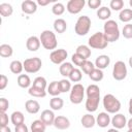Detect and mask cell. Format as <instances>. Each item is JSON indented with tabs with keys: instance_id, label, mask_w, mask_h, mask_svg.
<instances>
[{
	"instance_id": "ffe728a7",
	"label": "cell",
	"mask_w": 132,
	"mask_h": 132,
	"mask_svg": "<svg viewBox=\"0 0 132 132\" xmlns=\"http://www.w3.org/2000/svg\"><path fill=\"white\" fill-rule=\"evenodd\" d=\"M80 123L82 125V127L89 129V128H92L94 127V125L96 124V119L94 118L93 114L91 113H87V114H84L80 119Z\"/></svg>"
},
{
	"instance_id": "484cf974",
	"label": "cell",
	"mask_w": 132,
	"mask_h": 132,
	"mask_svg": "<svg viewBox=\"0 0 132 132\" xmlns=\"http://www.w3.org/2000/svg\"><path fill=\"white\" fill-rule=\"evenodd\" d=\"M47 93L50 95H52L53 97H57L59 96V94L61 93V89H60V84L59 81H52L48 86H47Z\"/></svg>"
},
{
	"instance_id": "7c38bea8",
	"label": "cell",
	"mask_w": 132,
	"mask_h": 132,
	"mask_svg": "<svg viewBox=\"0 0 132 132\" xmlns=\"http://www.w3.org/2000/svg\"><path fill=\"white\" fill-rule=\"evenodd\" d=\"M111 125L116 129H122L127 126V119L123 113H116L111 119Z\"/></svg>"
},
{
	"instance_id": "f5cc1de1",
	"label": "cell",
	"mask_w": 132,
	"mask_h": 132,
	"mask_svg": "<svg viewBox=\"0 0 132 132\" xmlns=\"http://www.w3.org/2000/svg\"><path fill=\"white\" fill-rule=\"evenodd\" d=\"M128 111H129V113L132 116V98L129 100V108H128Z\"/></svg>"
},
{
	"instance_id": "f6af8a7d",
	"label": "cell",
	"mask_w": 132,
	"mask_h": 132,
	"mask_svg": "<svg viewBox=\"0 0 132 132\" xmlns=\"http://www.w3.org/2000/svg\"><path fill=\"white\" fill-rule=\"evenodd\" d=\"M9 107V102L5 98H0V112H6Z\"/></svg>"
},
{
	"instance_id": "5bb4252c",
	"label": "cell",
	"mask_w": 132,
	"mask_h": 132,
	"mask_svg": "<svg viewBox=\"0 0 132 132\" xmlns=\"http://www.w3.org/2000/svg\"><path fill=\"white\" fill-rule=\"evenodd\" d=\"M40 45H41V42H40L39 37H37V36H30L26 41V47L30 52L38 51Z\"/></svg>"
},
{
	"instance_id": "9c48e42d",
	"label": "cell",
	"mask_w": 132,
	"mask_h": 132,
	"mask_svg": "<svg viewBox=\"0 0 132 132\" xmlns=\"http://www.w3.org/2000/svg\"><path fill=\"white\" fill-rule=\"evenodd\" d=\"M67 56H68V53H67L66 50H64V48H58V50L53 51L50 54V60L54 64H57V65L60 64L61 65L62 63L65 62Z\"/></svg>"
},
{
	"instance_id": "d4e9b609",
	"label": "cell",
	"mask_w": 132,
	"mask_h": 132,
	"mask_svg": "<svg viewBox=\"0 0 132 132\" xmlns=\"http://www.w3.org/2000/svg\"><path fill=\"white\" fill-rule=\"evenodd\" d=\"M16 81H18L19 87H21V88H23V89L30 88V87H31V84H32V82H31V79H30V77H29V75H27V74H20V75L18 76Z\"/></svg>"
},
{
	"instance_id": "30bf717a",
	"label": "cell",
	"mask_w": 132,
	"mask_h": 132,
	"mask_svg": "<svg viewBox=\"0 0 132 132\" xmlns=\"http://www.w3.org/2000/svg\"><path fill=\"white\" fill-rule=\"evenodd\" d=\"M86 2L85 0H69L66 5V9L71 14H77L84 8Z\"/></svg>"
},
{
	"instance_id": "8992f818",
	"label": "cell",
	"mask_w": 132,
	"mask_h": 132,
	"mask_svg": "<svg viewBox=\"0 0 132 132\" xmlns=\"http://www.w3.org/2000/svg\"><path fill=\"white\" fill-rule=\"evenodd\" d=\"M85 88L82 85L80 84H75L74 86H72L71 91H70V95H69V99L70 102L73 104H79L82 102L84 96H85Z\"/></svg>"
},
{
	"instance_id": "7bdbcfd3",
	"label": "cell",
	"mask_w": 132,
	"mask_h": 132,
	"mask_svg": "<svg viewBox=\"0 0 132 132\" xmlns=\"http://www.w3.org/2000/svg\"><path fill=\"white\" fill-rule=\"evenodd\" d=\"M31 130H45L46 126L41 120H35L31 123Z\"/></svg>"
},
{
	"instance_id": "277c9868",
	"label": "cell",
	"mask_w": 132,
	"mask_h": 132,
	"mask_svg": "<svg viewBox=\"0 0 132 132\" xmlns=\"http://www.w3.org/2000/svg\"><path fill=\"white\" fill-rule=\"evenodd\" d=\"M91 19L88 15H81L77 19L75 26H74V31L78 36H85L89 33L91 29Z\"/></svg>"
},
{
	"instance_id": "ee69618b",
	"label": "cell",
	"mask_w": 132,
	"mask_h": 132,
	"mask_svg": "<svg viewBox=\"0 0 132 132\" xmlns=\"http://www.w3.org/2000/svg\"><path fill=\"white\" fill-rule=\"evenodd\" d=\"M71 61H72V63L74 64V65H76V66H81L82 65V63L86 61L82 57H80L79 55H77L76 53L75 54H73L72 55V57H71Z\"/></svg>"
},
{
	"instance_id": "11a10c76",
	"label": "cell",
	"mask_w": 132,
	"mask_h": 132,
	"mask_svg": "<svg viewBox=\"0 0 132 132\" xmlns=\"http://www.w3.org/2000/svg\"><path fill=\"white\" fill-rule=\"evenodd\" d=\"M107 132H119V130L116 129V128H111V129H108Z\"/></svg>"
},
{
	"instance_id": "c3c4849f",
	"label": "cell",
	"mask_w": 132,
	"mask_h": 132,
	"mask_svg": "<svg viewBox=\"0 0 132 132\" xmlns=\"http://www.w3.org/2000/svg\"><path fill=\"white\" fill-rule=\"evenodd\" d=\"M7 85H8V77L4 74H1V76H0V90H4Z\"/></svg>"
},
{
	"instance_id": "74e56055",
	"label": "cell",
	"mask_w": 132,
	"mask_h": 132,
	"mask_svg": "<svg viewBox=\"0 0 132 132\" xmlns=\"http://www.w3.org/2000/svg\"><path fill=\"white\" fill-rule=\"evenodd\" d=\"M96 67H95V64L94 63H92L91 61H89V60H86L84 63H82V65L80 66V69H81V71L84 72V73H86V74H90L94 69H95Z\"/></svg>"
},
{
	"instance_id": "8d00e7d4",
	"label": "cell",
	"mask_w": 132,
	"mask_h": 132,
	"mask_svg": "<svg viewBox=\"0 0 132 132\" xmlns=\"http://www.w3.org/2000/svg\"><path fill=\"white\" fill-rule=\"evenodd\" d=\"M103 71L101 69H98V68H95L90 74H89V77L93 80V81H100L103 79Z\"/></svg>"
},
{
	"instance_id": "f546056e",
	"label": "cell",
	"mask_w": 132,
	"mask_h": 132,
	"mask_svg": "<svg viewBox=\"0 0 132 132\" xmlns=\"http://www.w3.org/2000/svg\"><path fill=\"white\" fill-rule=\"evenodd\" d=\"M32 87L37 88V89H40V90H44V91H45V90L47 89V82H46V79H45L43 76H37V77L33 80Z\"/></svg>"
},
{
	"instance_id": "6da1fadb",
	"label": "cell",
	"mask_w": 132,
	"mask_h": 132,
	"mask_svg": "<svg viewBox=\"0 0 132 132\" xmlns=\"http://www.w3.org/2000/svg\"><path fill=\"white\" fill-rule=\"evenodd\" d=\"M103 34L106 40L109 42H114L120 38V30L119 25L113 20H108L104 23L103 26Z\"/></svg>"
},
{
	"instance_id": "4316f807",
	"label": "cell",
	"mask_w": 132,
	"mask_h": 132,
	"mask_svg": "<svg viewBox=\"0 0 132 132\" xmlns=\"http://www.w3.org/2000/svg\"><path fill=\"white\" fill-rule=\"evenodd\" d=\"M110 15H111V10H110V8H108L106 6H102L97 10V16L99 20L108 21Z\"/></svg>"
},
{
	"instance_id": "680465c9",
	"label": "cell",
	"mask_w": 132,
	"mask_h": 132,
	"mask_svg": "<svg viewBox=\"0 0 132 132\" xmlns=\"http://www.w3.org/2000/svg\"><path fill=\"white\" fill-rule=\"evenodd\" d=\"M129 4H130V6L132 7V0H130V1H129Z\"/></svg>"
},
{
	"instance_id": "681fc988",
	"label": "cell",
	"mask_w": 132,
	"mask_h": 132,
	"mask_svg": "<svg viewBox=\"0 0 132 132\" xmlns=\"http://www.w3.org/2000/svg\"><path fill=\"white\" fill-rule=\"evenodd\" d=\"M14 132H29V129H28V127L25 124H22V125L15 126Z\"/></svg>"
},
{
	"instance_id": "d6986e66",
	"label": "cell",
	"mask_w": 132,
	"mask_h": 132,
	"mask_svg": "<svg viewBox=\"0 0 132 132\" xmlns=\"http://www.w3.org/2000/svg\"><path fill=\"white\" fill-rule=\"evenodd\" d=\"M25 108L27 110V112L31 113V114H35L39 111L40 109V104L38 101L36 100H33V99H30V100H27L26 103H25Z\"/></svg>"
},
{
	"instance_id": "91938a15",
	"label": "cell",
	"mask_w": 132,
	"mask_h": 132,
	"mask_svg": "<svg viewBox=\"0 0 132 132\" xmlns=\"http://www.w3.org/2000/svg\"><path fill=\"white\" fill-rule=\"evenodd\" d=\"M127 132H132V129H128V131Z\"/></svg>"
},
{
	"instance_id": "7a4b0ae2",
	"label": "cell",
	"mask_w": 132,
	"mask_h": 132,
	"mask_svg": "<svg viewBox=\"0 0 132 132\" xmlns=\"http://www.w3.org/2000/svg\"><path fill=\"white\" fill-rule=\"evenodd\" d=\"M41 45L45 48V50H56L57 45H58V41H57V37L56 34L51 31V30H44L41 32L40 36H39Z\"/></svg>"
},
{
	"instance_id": "3957f363",
	"label": "cell",
	"mask_w": 132,
	"mask_h": 132,
	"mask_svg": "<svg viewBox=\"0 0 132 132\" xmlns=\"http://www.w3.org/2000/svg\"><path fill=\"white\" fill-rule=\"evenodd\" d=\"M103 107L108 113H118V111L121 109V102L120 100L113 96L112 94H106L103 97Z\"/></svg>"
},
{
	"instance_id": "8fae6325",
	"label": "cell",
	"mask_w": 132,
	"mask_h": 132,
	"mask_svg": "<svg viewBox=\"0 0 132 132\" xmlns=\"http://www.w3.org/2000/svg\"><path fill=\"white\" fill-rule=\"evenodd\" d=\"M22 11L26 14H33L37 10V3L32 0H25L21 4Z\"/></svg>"
},
{
	"instance_id": "db71d44e",
	"label": "cell",
	"mask_w": 132,
	"mask_h": 132,
	"mask_svg": "<svg viewBox=\"0 0 132 132\" xmlns=\"http://www.w3.org/2000/svg\"><path fill=\"white\" fill-rule=\"evenodd\" d=\"M127 126H128V129H132V118L127 121Z\"/></svg>"
},
{
	"instance_id": "816d5d0a",
	"label": "cell",
	"mask_w": 132,
	"mask_h": 132,
	"mask_svg": "<svg viewBox=\"0 0 132 132\" xmlns=\"http://www.w3.org/2000/svg\"><path fill=\"white\" fill-rule=\"evenodd\" d=\"M0 132H11V129H10L8 126L0 127Z\"/></svg>"
},
{
	"instance_id": "ac0fdd59",
	"label": "cell",
	"mask_w": 132,
	"mask_h": 132,
	"mask_svg": "<svg viewBox=\"0 0 132 132\" xmlns=\"http://www.w3.org/2000/svg\"><path fill=\"white\" fill-rule=\"evenodd\" d=\"M110 63V58L107 55H100L95 60V67L98 69H105Z\"/></svg>"
},
{
	"instance_id": "44dd1931",
	"label": "cell",
	"mask_w": 132,
	"mask_h": 132,
	"mask_svg": "<svg viewBox=\"0 0 132 132\" xmlns=\"http://www.w3.org/2000/svg\"><path fill=\"white\" fill-rule=\"evenodd\" d=\"M10 121L14 125V127L19 126V125H22L25 122V116L23 114L22 111H19V110L13 111L11 113V116H10Z\"/></svg>"
},
{
	"instance_id": "603a6c76",
	"label": "cell",
	"mask_w": 132,
	"mask_h": 132,
	"mask_svg": "<svg viewBox=\"0 0 132 132\" xmlns=\"http://www.w3.org/2000/svg\"><path fill=\"white\" fill-rule=\"evenodd\" d=\"M73 69H74V67H73V65H72L70 62H64V63H62V64L60 65V67H59V72H60V74H61L62 76L68 77L69 74L71 73V71H72Z\"/></svg>"
},
{
	"instance_id": "9a60e30c",
	"label": "cell",
	"mask_w": 132,
	"mask_h": 132,
	"mask_svg": "<svg viewBox=\"0 0 132 132\" xmlns=\"http://www.w3.org/2000/svg\"><path fill=\"white\" fill-rule=\"evenodd\" d=\"M56 117H55V113L53 110L51 109H44L41 114H40V119L44 124L45 126H51V125H54V121H55Z\"/></svg>"
},
{
	"instance_id": "ab89813d",
	"label": "cell",
	"mask_w": 132,
	"mask_h": 132,
	"mask_svg": "<svg viewBox=\"0 0 132 132\" xmlns=\"http://www.w3.org/2000/svg\"><path fill=\"white\" fill-rule=\"evenodd\" d=\"M64 11H65V6L60 2L55 3L53 5V7H52V12L55 15H61V14L64 13Z\"/></svg>"
},
{
	"instance_id": "f1b7e54d",
	"label": "cell",
	"mask_w": 132,
	"mask_h": 132,
	"mask_svg": "<svg viewBox=\"0 0 132 132\" xmlns=\"http://www.w3.org/2000/svg\"><path fill=\"white\" fill-rule=\"evenodd\" d=\"M119 19L123 23H129L132 20V9L131 8H124L123 10H121L120 14H119Z\"/></svg>"
},
{
	"instance_id": "d590c367",
	"label": "cell",
	"mask_w": 132,
	"mask_h": 132,
	"mask_svg": "<svg viewBox=\"0 0 132 132\" xmlns=\"http://www.w3.org/2000/svg\"><path fill=\"white\" fill-rule=\"evenodd\" d=\"M28 93H29V95H31L33 97H36V98H43V97L46 96V91L40 90V89H37V88H34L32 86L29 88Z\"/></svg>"
},
{
	"instance_id": "2e32d148",
	"label": "cell",
	"mask_w": 132,
	"mask_h": 132,
	"mask_svg": "<svg viewBox=\"0 0 132 132\" xmlns=\"http://www.w3.org/2000/svg\"><path fill=\"white\" fill-rule=\"evenodd\" d=\"M99 101H100V97H87L86 104H85L86 109L89 112L96 111L99 105Z\"/></svg>"
},
{
	"instance_id": "ba28073f",
	"label": "cell",
	"mask_w": 132,
	"mask_h": 132,
	"mask_svg": "<svg viewBox=\"0 0 132 132\" xmlns=\"http://www.w3.org/2000/svg\"><path fill=\"white\" fill-rule=\"evenodd\" d=\"M127 66L123 61H118L114 63L112 68V77L116 80H123L127 76Z\"/></svg>"
},
{
	"instance_id": "e575fe53",
	"label": "cell",
	"mask_w": 132,
	"mask_h": 132,
	"mask_svg": "<svg viewBox=\"0 0 132 132\" xmlns=\"http://www.w3.org/2000/svg\"><path fill=\"white\" fill-rule=\"evenodd\" d=\"M68 77H69V80H70V81H72V82H78V81H80L81 78H82V72H81L80 69L74 68V69L71 71V73L69 74Z\"/></svg>"
},
{
	"instance_id": "1f68e13d",
	"label": "cell",
	"mask_w": 132,
	"mask_h": 132,
	"mask_svg": "<svg viewBox=\"0 0 132 132\" xmlns=\"http://www.w3.org/2000/svg\"><path fill=\"white\" fill-rule=\"evenodd\" d=\"M9 69H10V71H11L12 73H14V74H20V73L24 70V65H23V63H22L21 61L14 60V61H12V62L10 63Z\"/></svg>"
},
{
	"instance_id": "5b68a950",
	"label": "cell",
	"mask_w": 132,
	"mask_h": 132,
	"mask_svg": "<svg viewBox=\"0 0 132 132\" xmlns=\"http://www.w3.org/2000/svg\"><path fill=\"white\" fill-rule=\"evenodd\" d=\"M88 44L92 48L103 50L108 45V41L106 40V38L102 32H96L89 38Z\"/></svg>"
},
{
	"instance_id": "83f0119b",
	"label": "cell",
	"mask_w": 132,
	"mask_h": 132,
	"mask_svg": "<svg viewBox=\"0 0 132 132\" xmlns=\"http://www.w3.org/2000/svg\"><path fill=\"white\" fill-rule=\"evenodd\" d=\"M64 105V101L62 98H60L59 96L57 97H53L50 100V107L53 110H60Z\"/></svg>"
},
{
	"instance_id": "9f6ffc18",
	"label": "cell",
	"mask_w": 132,
	"mask_h": 132,
	"mask_svg": "<svg viewBox=\"0 0 132 132\" xmlns=\"http://www.w3.org/2000/svg\"><path fill=\"white\" fill-rule=\"evenodd\" d=\"M129 66L132 68V56L129 58Z\"/></svg>"
},
{
	"instance_id": "60d3db41",
	"label": "cell",
	"mask_w": 132,
	"mask_h": 132,
	"mask_svg": "<svg viewBox=\"0 0 132 132\" xmlns=\"http://www.w3.org/2000/svg\"><path fill=\"white\" fill-rule=\"evenodd\" d=\"M109 6L112 10L121 11L123 10V7H124V1L123 0H111L109 3Z\"/></svg>"
},
{
	"instance_id": "4dcf8cb0",
	"label": "cell",
	"mask_w": 132,
	"mask_h": 132,
	"mask_svg": "<svg viewBox=\"0 0 132 132\" xmlns=\"http://www.w3.org/2000/svg\"><path fill=\"white\" fill-rule=\"evenodd\" d=\"M86 94H87V97H100V89L97 85L92 84L88 86L86 90Z\"/></svg>"
},
{
	"instance_id": "52a82bcc",
	"label": "cell",
	"mask_w": 132,
	"mask_h": 132,
	"mask_svg": "<svg viewBox=\"0 0 132 132\" xmlns=\"http://www.w3.org/2000/svg\"><path fill=\"white\" fill-rule=\"evenodd\" d=\"M24 65V70L28 73H36L40 70L42 66V62L40 58L38 57H33V58H28L23 62Z\"/></svg>"
},
{
	"instance_id": "6f0895ef",
	"label": "cell",
	"mask_w": 132,
	"mask_h": 132,
	"mask_svg": "<svg viewBox=\"0 0 132 132\" xmlns=\"http://www.w3.org/2000/svg\"><path fill=\"white\" fill-rule=\"evenodd\" d=\"M31 132H45V130H31Z\"/></svg>"
},
{
	"instance_id": "7402d4cb",
	"label": "cell",
	"mask_w": 132,
	"mask_h": 132,
	"mask_svg": "<svg viewBox=\"0 0 132 132\" xmlns=\"http://www.w3.org/2000/svg\"><path fill=\"white\" fill-rule=\"evenodd\" d=\"M53 26H54V30L57 33H59V34L64 33L66 31V29H67V23H66V21L64 19H57V20H55Z\"/></svg>"
},
{
	"instance_id": "f907efd6",
	"label": "cell",
	"mask_w": 132,
	"mask_h": 132,
	"mask_svg": "<svg viewBox=\"0 0 132 132\" xmlns=\"http://www.w3.org/2000/svg\"><path fill=\"white\" fill-rule=\"evenodd\" d=\"M50 0H38L37 1V4L38 5H41V6H45V5H47V4H50Z\"/></svg>"
},
{
	"instance_id": "b9f144b4",
	"label": "cell",
	"mask_w": 132,
	"mask_h": 132,
	"mask_svg": "<svg viewBox=\"0 0 132 132\" xmlns=\"http://www.w3.org/2000/svg\"><path fill=\"white\" fill-rule=\"evenodd\" d=\"M122 34H123V36H124L125 38L131 39V38H132V24H130V23L126 24V25L123 27Z\"/></svg>"
},
{
	"instance_id": "f35d334b",
	"label": "cell",
	"mask_w": 132,
	"mask_h": 132,
	"mask_svg": "<svg viewBox=\"0 0 132 132\" xmlns=\"http://www.w3.org/2000/svg\"><path fill=\"white\" fill-rule=\"evenodd\" d=\"M59 84H60V89H61V93H66V92H69L71 91V81L69 79H66V78H63L61 80H59Z\"/></svg>"
},
{
	"instance_id": "4fadbf2b",
	"label": "cell",
	"mask_w": 132,
	"mask_h": 132,
	"mask_svg": "<svg viewBox=\"0 0 132 132\" xmlns=\"http://www.w3.org/2000/svg\"><path fill=\"white\" fill-rule=\"evenodd\" d=\"M54 126L56 129L65 130L70 127V121L68 118H66L64 116H58V117H56V119L54 121Z\"/></svg>"
},
{
	"instance_id": "836d02e7",
	"label": "cell",
	"mask_w": 132,
	"mask_h": 132,
	"mask_svg": "<svg viewBox=\"0 0 132 132\" xmlns=\"http://www.w3.org/2000/svg\"><path fill=\"white\" fill-rule=\"evenodd\" d=\"M13 54V50L9 44L3 43L0 45V56L2 58H9Z\"/></svg>"
},
{
	"instance_id": "bcb514c9",
	"label": "cell",
	"mask_w": 132,
	"mask_h": 132,
	"mask_svg": "<svg viewBox=\"0 0 132 132\" xmlns=\"http://www.w3.org/2000/svg\"><path fill=\"white\" fill-rule=\"evenodd\" d=\"M101 5V0H89L88 6L92 9H99Z\"/></svg>"
},
{
	"instance_id": "d6a6232c",
	"label": "cell",
	"mask_w": 132,
	"mask_h": 132,
	"mask_svg": "<svg viewBox=\"0 0 132 132\" xmlns=\"http://www.w3.org/2000/svg\"><path fill=\"white\" fill-rule=\"evenodd\" d=\"M13 12V8L9 3H1L0 4V14L4 18L10 16Z\"/></svg>"
},
{
	"instance_id": "cb8c5ba5",
	"label": "cell",
	"mask_w": 132,
	"mask_h": 132,
	"mask_svg": "<svg viewBox=\"0 0 132 132\" xmlns=\"http://www.w3.org/2000/svg\"><path fill=\"white\" fill-rule=\"evenodd\" d=\"M77 55H79L80 57H82L85 60H88V58H90L92 52H91V48L90 46L88 45H85V44H80L76 47V52H75Z\"/></svg>"
},
{
	"instance_id": "e0dca14e",
	"label": "cell",
	"mask_w": 132,
	"mask_h": 132,
	"mask_svg": "<svg viewBox=\"0 0 132 132\" xmlns=\"http://www.w3.org/2000/svg\"><path fill=\"white\" fill-rule=\"evenodd\" d=\"M111 122L108 112H100L96 118V124L101 128H106Z\"/></svg>"
},
{
	"instance_id": "7dc6e473",
	"label": "cell",
	"mask_w": 132,
	"mask_h": 132,
	"mask_svg": "<svg viewBox=\"0 0 132 132\" xmlns=\"http://www.w3.org/2000/svg\"><path fill=\"white\" fill-rule=\"evenodd\" d=\"M8 125V116L6 112H0V127H4Z\"/></svg>"
}]
</instances>
